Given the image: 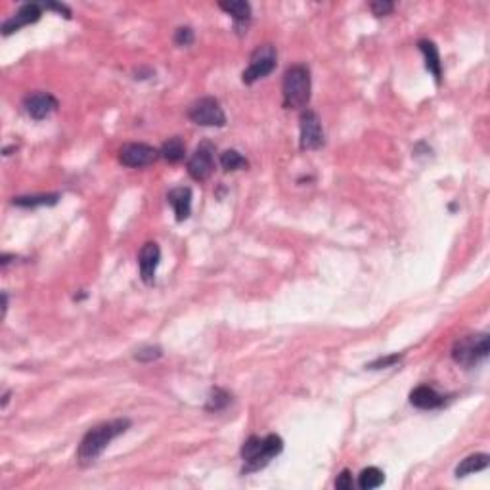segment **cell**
Masks as SVG:
<instances>
[{
  "instance_id": "obj_23",
  "label": "cell",
  "mask_w": 490,
  "mask_h": 490,
  "mask_svg": "<svg viewBox=\"0 0 490 490\" xmlns=\"http://www.w3.org/2000/svg\"><path fill=\"white\" fill-rule=\"evenodd\" d=\"M161 356H163V351H161L159 346L153 345L142 346V349H138L136 354H134V358L140 362H153L158 360V358H161Z\"/></svg>"
},
{
  "instance_id": "obj_29",
  "label": "cell",
  "mask_w": 490,
  "mask_h": 490,
  "mask_svg": "<svg viewBox=\"0 0 490 490\" xmlns=\"http://www.w3.org/2000/svg\"><path fill=\"white\" fill-rule=\"evenodd\" d=\"M8 398H10V393H6V395H4V398H2V408H6Z\"/></svg>"
},
{
  "instance_id": "obj_4",
  "label": "cell",
  "mask_w": 490,
  "mask_h": 490,
  "mask_svg": "<svg viewBox=\"0 0 490 490\" xmlns=\"http://www.w3.org/2000/svg\"><path fill=\"white\" fill-rule=\"evenodd\" d=\"M489 335L477 333V335H465L460 337L452 346V358L456 364L465 368H473L489 356Z\"/></svg>"
},
{
  "instance_id": "obj_14",
  "label": "cell",
  "mask_w": 490,
  "mask_h": 490,
  "mask_svg": "<svg viewBox=\"0 0 490 490\" xmlns=\"http://www.w3.org/2000/svg\"><path fill=\"white\" fill-rule=\"evenodd\" d=\"M410 402L419 410H435V408L442 406L444 398L429 385H419L410 393Z\"/></svg>"
},
{
  "instance_id": "obj_16",
  "label": "cell",
  "mask_w": 490,
  "mask_h": 490,
  "mask_svg": "<svg viewBox=\"0 0 490 490\" xmlns=\"http://www.w3.org/2000/svg\"><path fill=\"white\" fill-rule=\"evenodd\" d=\"M218 6L223 8L226 14H230L236 22V27H247L251 20V6L244 0H232V2H220Z\"/></svg>"
},
{
  "instance_id": "obj_18",
  "label": "cell",
  "mask_w": 490,
  "mask_h": 490,
  "mask_svg": "<svg viewBox=\"0 0 490 490\" xmlns=\"http://www.w3.org/2000/svg\"><path fill=\"white\" fill-rule=\"evenodd\" d=\"M159 153H161V158L165 159V161H169V163H178V161H182L184 155H186V144H184V140H182L181 136H173L169 138L165 144L161 146Z\"/></svg>"
},
{
  "instance_id": "obj_19",
  "label": "cell",
  "mask_w": 490,
  "mask_h": 490,
  "mask_svg": "<svg viewBox=\"0 0 490 490\" xmlns=\"http://www.w3.org/2000/svg\"><path fill=\"white\" fill-rule=\"evenodd\" d=\"M59 200L58 194H41V195H20L14 197V205L18 207H43V205H56Z\"/></svg>"
},
{
  "instance_id": "obj_8",
  "label": "cell",
  "mask_w": 490,
  "mask_h": 490,
  "mask_svg": "<svg viewBox=\"0 0 490 490\" xmlns=\"http://www.w3.org/2000/svg\"><path fill=\"white\" fill-rule=\"evenodd\" d=\"M159 158H161L159 150H155L153 146L142 144V142H138V144H125L119 150V161H121L122 165L134 167V169L152 165Z\"/></svg>"
},
{
  "instance_id": "obj_11",
  "label": "cell",
  "mask_w": 490,
  "mask_h": 490,
  "mask_svg": "<svg viewBox=\"0 0 490 490\" xmlns=\"http://www.w3.org/2000/svg\"><path fill=\"white\" fill-rule=\"evenodd\" d=\"M41 15H43V6H41V4H36V2H33V4H23V6L15 12V15H12L10 20H6V22L2 23V35H12V33L20 31L22 27H25V25L38 22Z\"/></svg>"
},
{
  "instance_id": "obj_1",
  "label": "cell",
  "mask_w": 490,
  "mask_h": 490,
  "mask_svg": "<svg viewBox=\"0 0 490 490\" xmlns=\"http://www.w3.org/2000/svg\"><path fill=\"white\" fill-rule=\"evenodd\" d=\"M130 427V419L119 418L100 424V426L92 427L90 431L83 437L77 450V458L80 463H92L94 460H98L102 452L109 447V442L117 439L119 435L127 431Z\"/></svg>"
},
{
  "instance_id": "obj_3",
  "label": "cell",
  "mask_w": 490,
  "mask_h": 490,
  "mask_svg": "<svg viewBox=\"0 0 490 490\" xmlns=\"http://www.w3.org/2000/svg\"><path fill=\"white\" fill-rule=\"evenodd\" d=\"M310 71L307 65H291L281 83L284 92V108L288 109H303L310 102Z\"/></svg>"
},
{
  "instance_id": "obj_21",
  "label": "cell",
  "mask_w": 490,
  "mask_h": 490,
  "mask_svg": "<svg viewBox=\"0 0 490 490\" xmlns=\"http://www.w3.org/2000/svg\"><path fill=\"white\" fill-rule=\"evenodd\" d=\"M220 165L224 171H239V169H247V159L236 150H226L220 153Z\"/></svg>"
},
{
  "instance_id": "obj_7",
  "label": "cell",
  "mask_w": 490,
  "mask_h": 490,
  "mask_svg": "<svg viewBox=\"0 0 490 490\" xmlns=\"http://www.w3.org/2000/svg\"><path fill=\"white\" fill-rule=\"evenodd\" d=\"M215 171V146L209 142H203L195 148L192 158L188 159V173L197 182L209 178Z\"/></svg>"
},
{
  "instance_id": "obj_20",
  "label": "cell",
  "mask_w": 490,
  "mask_h": 490,
  "mask_svg": "<svg viewBox=\"0 0 490 490\" xmlns=\"http://www.w3.org/2000/svg\"><path fill=\"white\" fill-rule=\"evenodd\" d=\"M383 483H385V473L377 468L362 469V473L358 475V486H360L362 490L377 489V486H382Z\"/></svg>"
},
{
  "instance_id": "obj_5",
  "label": "cell",
  "mask_w": 490,
  "mask_h": 490,
  "mask_svg": "<svg viewBox=\"0 0 490 490\" xmlns=\"http://www.w3.org/2000/svg\"><path fill=\"white\" fill-rule=\"evenodd\" d=\"M276 64H278V54H276L274 46L272 44H260L253 50L249 65L241 73V80L245 85H253L257 80L265 79L267 75L274 71Z\"/></svg>"
},
{
  "instance_id": "obj_17",
  "label": "cell",
  "mask_w": 490,
  "mask_h": 490,
  "mask_svg": "<svg viewBox=\"0 0 490 490\" xmlns=\"http://www.w3.org/2000/svg\"><path fill=\"white\" fill-rule=\"evenodd\" d=\"M490 458L489 454H471L465 460H461V463L456 468V477H465L477 471H483L489 468Z\"/></svg>"
},
{
  "instance_id": "obj_22",
  "label": "cell",
  "mask_w": 490,
  "mask_h": 490,
  "mask_svg": "<svg viewBox=\"0 0 490 490\" xmlns=\"http://www.w3.org/2000/svg\"><path fill=\"white\" fill-rule=\"evenodd\" d=\"M230 402H232L230 393H226V391L220 389V387H215V389L211 391L209 398H207L205 410L220 412V410H224V408H226V406H228Z\"/></svg>"
},
{
  "instance_id": "obj_24",
  "label": "cell",
  "mask_w": 490,
  "mask_h": 490,
  "mask_svg": "<svg viewBox=\"0 0 490 490\" xmlns=\"http://www.w3.org/2000/svg\"><path fill=\"white\" fill-rule=\"evenodd\" d=\"M402 360V354H391V356H385V358H377V360L370 362V364H366L368 370H383V368H391L395 366L397 362Z\"/></svg>"
},
{
  "instance_id": "obj_13",
  "label": "cell",
  "mask_w": 490,
  "mask_h": 490,
  "mask_svg": "<svg viewBox=\"0 0 490 490\" xmlns=\"http://www.w3.org/2000/svg\"><path fill=\"white\" fill-rule=\"evenodd\" d=\"M167 202L171 203V207L174 209V215H176V220L182 223L186 220L190 213H192V190L186 186L173 188L169 194H167Z\"/></svg>"
},
{
  "instance_id": "obj_12",
  "label": "cell",
  "mask_w": 490,
  "mask_h": 490,
  "mask_svg": "<svg viewBox=\"0 0 490 490\" xmlns=\"http://www.w3.org/2000/svg\"><path fill=\"white\" fill-rule=\"evenodd\" d=\"M159 260H161V249L155 241H148V244L142 245L140 249V255H138V267H140V276L144 284H153L155 280V270L159 267Z\"/></svg>"
},
{
  "instance_id": "obj_9",
  "label": "cell",
  "mask_w": 490,
  "mask_h": 490,
  "mask_svg": "<svg viewBox=\"0 0 490 490\" xmlns=\"http://www.w3.org/2000/svg\"><path fill=\"white\" fill-rule=\"evenodd\" d=\"M324 146V129L314 111L301 113V150H318Z\"/></svg>"
},
{
  "instance_id": "obj_10",
  "label": "cell",
  "mask_w": 490,
  "mask_h": 490,
  "mask_svg": "<svg viewBox=\"0 0 490 490\" xmlns=\"http://www.w3.org/2000/svg\"><path fill=\"white\" fill-rule=\"evenodd\" d=\"M23 108L27 111V115L33 117L35 121H43L46 117L56 111L58 100L48 92H33L25 96Z\"/></svg>"
},
{
  "instance_id": "obj_28",
  "label": "cell",
  "mask_w": 490,
  "mask_h": 490,
  "mask_svg": "<svg viewBox=\"0 0 490 490\" xmlns=\"http://www.w3.org/2000/svg\"><path fill=\"white\" fill-rule=\"evenodd\" d=\"M43 8H46V10H56V12H59V14H64L65 18H69L71 15V10L65 6V4H59V2H44V4H41Z\"/></svg>"
},
{
  "instance_id": "obj_15",
  "label": "cell",
  "mask_w": 490,
  "mask_h": 490,
  "mask_svg": "<svg viewBox=\"0 0 490 490\" xmlns=\"http://www.w3.org/2000/svg\"><path fill=\"white\" fill-rule=\"evenodd\" d=\"M418 46H419V50H421V54L426 56L427 71L431 73L433 77H435L437 85H440V80H442V65H440V56H439V48H437V44L433 43V41L424 38V41H419Z\"/></svg>"
},
{
  "instance_id": "obj_2",
  "label": "cell",
  "mask_w": 490,
  "mask_h": 490,
  "mask_svg": "<svg viewBox=\"0 0 490 490\" xmlns=\"http://www.w3.org/2000/svg\"><path fill=\"white\" fill-rule=\"evenodd\" d=\"M281 450H284V440L278 435H267V437L253 435V437H249L241 447V458L245 461L244 473L262 469L270 463L272 458L280 454Z\"/></svg>"
},
{
  "instance_id": "obj_6",
  "label": "cell",
  "mask_w": 490,
  "mask_h": 490,
  "mask_svg": "<svg viewBox=\"0 0 490 490\" xmlns=\"http://www.w3.org/2000/svg\"><path fill=\"white\" fill-rule=\"evenodd\" d=\"M188 117L202 127H224L226 125V115L216 98L205 96L192 104V108L188 111Z\"/></svg>"
},
{
  "instance_id": "obj_27",
  "label": "cell",
  "mask_w": 490,
  "mask_h": 490,
  "mask_svg": "<svg viewBox=\"0 0 490 490\" xmlns=\"http://www.w3.org/2000/svg\"><path fill=\"white\" fill-rule=\"evenodd\" d=\"M354 486V481H353V475H351V471H341V475L335 479V489L339 490H351Z\"/></svg>"
},
{
  "instance_id": "obj_25",
  "label": "cell",
  "mask_w": 490,
  "mask_h": 490,
  "mask_svg": "<svg viewBox=\"0 0 490 490\" xmlns=\"http://www.w3.org/2000/svg\"><path fill=\"white\" fill-rule=\"evenodd\" d=\"M393 8H395V4H393V2H389V0H375V2H372V4H370V10H372V14H374L375 18L389 15L391 12H393Z\"/></svg>"
},
{
  "instance_id": "obj_26",
  "label": "cell",
  "mask_w": 490,
  "mask_h": 490,
  "mask_svg": "<svg viewBox=\"0 0 490 490\" xmlns=\"http://www.w3.org/2000/svg\"><path fill=\"white\" fill-rule=\"evenodd\" d=\"M174 43L178 46H190L194 43V31L190 27H178L176 33H174Z\"/></svg>"
}]
</instances>
